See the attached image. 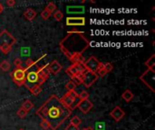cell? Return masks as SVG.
I'll list each match as a JSON object with an SVG mask.
<instances>
[{
    "mask_svg": "<svg viewBox=\"0 0 155 130\" xmlns=\"http://www.w3.org/2000/svg\"><path fill=\"white\" fill-rule=\"evenodd\" d=\"M43 120L47 121L52 130H57L73 113V110L63 105L56 95L50 96L35 111Z\"/></svg>",
    "mask_w": 155,
    "mask_h": 130,
    "instance_id": "cell-1",
    "label": "cell"
},
{
    "mask_svg": "<svg viewBox=\"0 0 155 130\" xmlns=\"http://www.w3.org/2000/svg\"><path fill=\"white\" fill-rule=\"evenodd\" d=\"M90 46V42L83 32L70 31L59 43L62 52L73 63H84L83 52Z\"/></svg>",
    "mask_w": 155,
    "mask_h": 130,
    "instance_id": "cell-2",
    "label": "cell"
},
{
    "mask_svg": "<svg viewBox=\"0 0 155 130\" xmlns=\"http://www.w3.org/2000/svg\"><path fill=\"white\" fill-rule=\"evenodd\" d=\"M26 71V81L24 85L28 89H31L35 86L38 85V82H39V76L37 73V62H35L34 65Z\"/></svg>",
    "mask_w": 155,
    "mask_h": 130,
    "instance_id": "cell-3",
    "label": "cell"
},
{
    "mask_svg": "<svg viewBox=\"0 0 155 130\" xmlns=\"http://www.w3.org/2000/svg\"><path fill=\"white\" fill-rule=\"evenodd\" d=\"M26 75V71L25 70L24 67L16 68L12 72H10V77L12 78L13 81L19 87L23 86L25 84Z\"/></svg>",
    "mask_w": 155,
    "mask_h": 130,
    "instance_id": "cell-4",
    "label": "cell"
},
{
    "mask_svg": "<svg viewBox=\"0 0 155 130\" xmlns=\"http://www.w3.org/2000/svg\"><path fill=\"white\" fill-rule=\"evenodd\" d=\"M140 80H141L145 85L148 87L152 92H154V83H155V72L147 70L145 71L141 76H140Z\"/></svg>",
    "mask_w": 155,
    "mask_h": 130,
    "instance_id": "cell-5",
    "label": "cell"
},
{
    "mask_svg": "<svg viewBox=\"0 0 155 130\" xmlns=\"http://www.w3.org/2000/svg\"><path fill=\"white\" fill-rule=\"evenodd\" d=\"M17 43V39L15 38L6 29H4L0 32V48L4 46H12Z\"/></svg>",
    "mask_w": 155,
    "mask_h": 130,
    "instance_id": "cell-6",
    "label": "cell"
},
{
    "mask_svg": "<svg viewBox=\"0 0 155 130\" xmlns=\"http://www.w3.org/2000/svg\"><path fill=\"white\" fill-rule=\"evenodd\" d=\"M84 66L85 68V70L88 72H91L93 73H96L99 69H101L102 67H103V63H102L101 62H99L98 59L94 56H91L88 60H86Z\"/></svg>",
    "mask_w": 155,
    "mask_h": 130,
    "instance_id": "cell-7",
    "label": "cell"
},
{
    "mask_svg": "<svg viewBox=\"0 0 155 130\" xmlns=\"http://www.w3.org/2000/svg\"><path fill=\"white\" fill-rule=\"evenodd\" d=\"M85 72L86 70L84 64H81V63H73L65 70L66 74L69 75L71 79L76 77V76H78L81 73H84Z\"/></svg>",
    "mask_w": 155,
    "mask_h": 130,
    "instance_id": "cell-8",
    "label": "cell"
},
{
    "mask_svg": "<svg viewBox=\"0 0 155 130\" xmlns=\"http://www.w3.org/2000/svg\"><path fill=\"white\" fill-rule=\"evenodd\" d=\"M98 79H99V77L96 73H93V72L86 71L84 73H83L82 80H81V82L84 84L85 88H90Z\"/></svg>",
    "mask_w": 155,
    "mask_h": 130,
    "instance_id": "cell-9",
    "label": "cell"
},
{
    "mask_svg": "<svg viewBox=\"0 0 155 130\" xmlns=\"http://www.w3.org/2000/svg\"><path fill=\"white\" fill-rule=\"evenodd\" d=\"M93 107V104L92 103V101H90L89 99H84V100H80L77 108L80 109L81 112H83L84 114H87L89 112Z\"/></svg>",
    "mask_w": 155,
    "mask_h": 130,
    "instance_id": "cell-10",
    "label": "cell"
},
{
    "mask_svg": "<svg viewBox=\"0 0 155 130\" xmlns=\"http://www.w3.org/2000/svg\"><path fill=\"white\" fill-rule=\"evenodd\" d=\"M85 25L84 17H67L66 25L69 26H83Z\"/></svg>",
    "mask_w": 155,
    "mask_h": 130,
    "instance_id": "cell-11",
    "label": "cell"
},
{
    "mask_svg": "<svg viewBox=\"0 0 155 130\" xmlns=\"http://www.w3.org/2000/svg\"><path fill=\"white\" fill-rule=\"evenodd\" d=\"M110 116L112 117L116 122H119L124 118L125 112L122 109V108H120L119 106H116L115 108L110 112Z\"/></svg>",
    "mask_w": 155,
    "mask_h": 130,
    "instance_id": "cell-12",
    "label": "cell"
},
{
    "mask_svg": "<svg viewBox=\"0 0 155 130\" xmlns=\"http://www.w3.org/2000/svg\"><path fill=\"white\" fill-rule=\"evenodd\" d=\"M63 69L62 65L59 63L57 61H53L48 64V71L50 72V74H54V75H57L59 72H61V70Z\"/></svg>",
    "mask_w": 155,
    "mask_h": 130,
    "instance_id": "cell-13",
    "label": "cell"
},
{
    "mask_svg": "<svg viewBox=\"0 0 155 130\" xmlns=\"http://www.w3.org/2000/svg\"><path fill=\"white\" fill-rule=\"evenodd\" d=\"M75 99H76V98H75ZM75 99H73L67 93H65V94L60 98V101L63 103L64 106L66 107V108H68V109H71L72 106H73V102H75ZM71 110H72V109H71Z\"/></svg>",
    "mask_w": 155,
    "mask_h": 130,
    "instance_id": "cell-14",
    "label": "cell"
},
{
    "mask_svg": "<svg viewBox=\"0 0 155 130\" xmlns=\"http://www.w3.org/2000/svg\"><path fill=\"white\" fill-rule=\"evenodd\" d=\"M36 12L32 9V8H27L25 13H24V17L28 20V21H33L36 17Z\"/></svg>",
    "mask_w": 155,
    "mask_h": 130,
    "instance_id": "cell-15",
    "label": "cell"
},
{
    "mask_svg": "<svg viewBox=\"0 0 155 130\" xmlns=\"http://www.w3.org/2000/svg\"><path fill=\"white\" fill-rule=\"evenodd\" d=\"M154 58H155V54H152L148 60L145 62V66L148 68V70H151V71H154V66H155V62H154Z\"/></svg>",
    "mask_w": 155,
    "mask_h": 130,
    "instance_id": "cell-16",
    "label": "cell"
},
{
    "mask_svg": "<svg viewBox=\"0 0 155 130\" xmlns=\"http://www.w3.org/2000/svg\"><path fill=\"white\" fill-rule=\"evenodd\" d=\"M134 93H132L130 89L124 90V91H123V93L122 94V99H124V100L126 101V102H130V101L131 100V99L134 98Z\"/></svg>",
    "mask_w": 155,
    "mask_h": 130,
    "instance_id": "cell-17",
    "label": "cell"
},
{
    "mask_svg": "<svg viewBox=\"0 0 155 130\" xmlns=\"http://www.w3.org/2000/svg\"><path fill=\"white\" fill-rule=\"evenodd\" d=\"M21 108H23L26 111L28 112V111H30L34 108V104L32 103V101H30L29 99H27V100H26V101L23 102Z\"/></svg>",
    "mask_w": 155,
    "mask_h": 130,
    "instance_id": "cell-18",
    "label": "cell"
},
{
    "mask_svg": "<svg viewBox=\"0 0 155 130\" xmlns=\"http://www.w3.org/2000/svg\"><path fill=\"white\" fill-rule=\"evenodd\" d=\"M10 67H11V65H10L9 62L6 60L3 61V62L0 63V70L3 72H8L10 70Z\"/></svg>",
    "mask_w": 155,
    "mask_h": 130,
    "instance_id": "cell-19",
    "label": "cell"
},
{
    "mask_svg": "<svg viewBox=\"0 0 155 130\" xmlns=\"http://www.w3.org/2000/svg\"><path fill=\"white\" fill-rule=\"evenodd\" d=\"M81 123H82V120L80 119L79 117L77 116H75V117H73L70 120V124H72L73 126H75V127H79L81 125Z\"/></svg>",
    "mask_w": 155,
    "mask_h": 130,
    "instance_id": "cell-20",
    "label": "cell"
},
{
    "mask_svg": "<svg viewBox=\"0 0 155 130\" xmlns=\"http://www.w3.org/2000/svg\"><path fill=\"white\" fill-rule=\"evenodd\" d=\"M29 90L31 91V93L34 96H38L42 92V88H41V86L36 85V86H35L34 88H32L31 89H29Z\"/></svg>",
    "mask_w": 155,
    "mask_h": 130,
    "instance_id": "cell-21",
    "label": "cell"
},
{
    "mask_svg": "<svg viewBox=\"0 0 155 130\" xmlns=\"http://www.w3.org/2000/svg\"><path fill=\"white\" fill-rule=\"evenodd\" d=\"M46 11H48L50 14L54 13V11H55V10H56V5H55V3H53V2H50V3H48V5H47V6H46Z\"/></svg>",
    "mask_w": 155,
    "mask_h": 130,
    "instance_id": "cell-22",
    "label": "cell"
},
{
    "mask_svg": "<svg viewBox=\"0 0 155 130\" xmlns=\"http://www.w3.org/2000/svg\"><path fill=\"white\" fill-rule=\"evenodd\" d=\"M76 85L75 83H73L72 80H69L67 83L65 84V89H67L68 91H72V90H75Z\"/></svg>",
    "mask_w": 155,
    "mask_h": 130,
    "instance_id": "cell-23",
    "label": "cell"
},
{
    "mask_svg": "<svg viewBox=\"0 0 155 130\" xmlns=\"http://www.w3.org/2000/svg\"><path fill=\"white\" fill-rule=\"evenodd\" d=\"M89 95L90 94L88 93L86 90H83L80 94H78V98L80 99V100H84V99H88Z\"/></svg>",
    "mask_w": 155,
    "mask_h": 130,
    "instance_id": "cell-24",
    "label": "cell"
},
{
    "mask_svg": "<svg viewBox=\"0 0 155 130\" xmlns=\"http://www.w3.org/2000/svg\"><path fill=\"white\" fill-rule=\"evenodd\" d=\"M67 12H69V13H75V12L82 13V12H84V8L81 6H76V8H73V7L70 6L69 8H67Z\"/></svg>",
    "mask_w": 155,
    "mask_h": 130,
    "instance_id": "cell-25",
    "label": "cell"
},
{
    "mask_svg": "<svg viewBox=\"0 0 155 130\" xmlns=\"http://www.w3.org/2000/svg\"><path fill=\"white\" fill-rule=\"evenodd\" d=\"M63 17H64V14L60 10H57L54 13V18L56 21H61L63 19Z\"/></svg>",
    "mask_w": 155,
    "mask_h": 130,
    "instance_id": "cell-26",
    "label": "cell"
},
{
    "mask_svg": "<svg viewBox=\"0 0 155 130\" xmlns=\"http://www.w3.org/2000/svg\"><path fill=\"white\" fill-rule=\"evenodd\" d=\"M27 111H26L23 108H20L18 110H17V116L20 118H25L26 116H27Z\"/></svg>",
    "mask_w": 155,
    "mask_h": 130,
    "instance_id": "cell-27",
    "label": "cell"
},
{
    "mask_svg": "<svg viewBox=\"0 0 155 130\" xmlns=\"http://www.w3.org/2000/svg\"><path fill=\"white\" fill-rule=\"evenodd\" d=\"M103 69H104L105 72L108 73V72H110L113 71V64L111 63H106L105 64H103Z\"/></svg>",
    "mask_w": 155,
    "mask_h": 130,
    "instance_id": "cell-28",
    "label": "cell"
},
{
    "mask_svg": "<svg viewBox=\"0 0 155 130\" xmlns=\"http://www.w3.org/2000/svg\"><path fill=\"white\" fill-rule=\"evenodd\" d=\"M51 14H50V13H49L48 11H46V9L43 10V11L41 12V17H42L43 19H45V20L49 19V17H51Z\"/></svg>",
    "mask_w": 155,
    "mask_h": 130,
    "instance_id": "cell-29",
    "label": "cell"
},
{
    "mask_svg": "<svg viewBox=\"0 0 155 130\" xmlns=\"http://www.w3.org/2000/svg\"><path fill=\"white\" fill-rule=\"evenodd\" d=\"M40 126H41V127H42L44 130H47V129L50 128V125H49L48 122L46 121V120H43V119H42L41 123H40Z\"/></svg>",
    "mask_w": 155,
    "mask_h": 130,
    "instance_id": "cell-30",
    "label": "cell"
},
{
    "mask_svg": "<svg viewBox=\"0 0 155 130\" xmlns=\"http://www.w3.org/2000/svg\"><path fill=\"white\" fill-rule=\"evenodd\" d=\"M96 74L98 75V77H104V76L107 74V72H105L104 69H103V67H102L101 69H99V70L97 71Z\"/></svg>",
    "mask_w": 155,
    "mask_h": 130,
    "instance_id": "cell-31",
    "label": "cell"
},
{
    "mask_svg": "<svg viewBox=\"0 0 155 130\" xmlns=\"http://www.w3.org/2000/svg\"><path fill=\"white\" fill-rule=\"evenodd\" d=\"M34 63H35V62L32 60V59H27L26 61V70H27V69H29L30 67H32L33 65H34Z\"/></svg>",
    "mask_w": 155,
    "mask_h": 130,
    "instance_id": "cell-32",
    "label": "cell"
},
{
    "mask_svg": "<svg viewBox=\"0 0 155 130\" xmlns=\"http://www.w3.org/2000/svg\"><path fill=\"white\" fill-rule=\"evenodd\" d=\"M14 65L16 66V68L22 67V60L20 58H16L14 61Z\"/></svg>",
    "mask_w": 155,
    "mask_h": 130,
    "instance_id": "cell-33",
    "label": "cell"
},
{
    "mask_svg": "<svg viewBox=\"0 0 155 130\" xmlns=\"http://www.w3.org/2000/svg\"><path fill=\"white\" fill-rule=\"evenodd\" d=\"M67 94L73 98V99H75V98H78V93L76 92L75 90H72V91H68L67 92Z\"/></svg>",
    "mask_w": 155,
    "mask_h": 130,
    "instance_id": "cell-34",
    "label": "cell"
},
{
    "mask_svg": "<svg viewBox=\"0 0 155 130\" xmlns=\"http://www.w3.org/2000/svg\"><path fill=\"white\" fill-rule=\"evenodd\" d=\"M65 130H80L79 127L73 126L72 124H68V126L65 127Z\"/></svg>",
    "mask_w": 155,
    "mask_h": 130,
    "instance_id": "cell-35",
    "label": "cell"
},
{
    "mask_svg": "<svg viewBox=\"0 0 155 130\" xmlns=\"http://www.w3.org/2000/svg\"><path fill=\"white\" fill-rule=\"evenodd\" d=\"M6 4L8 7H13L15 5H16V1H15V0H7V1L6 2Z\"/></svg>",
    "mask_w": 155,
    "mask_h": 130,
    "instance_id": "cell-36",
    "label": "cell"
},
{
    "mask_svg": "<svg viewBox=\"0 0 155 130\" xmlns=\"http://www.w3.org/2000/svg\"><path fill=\"white\" fill-rule=\"evenodd\" d=\"M4 11V6L1 5V4H0V14H2V12Z\"/></svg>",
    "mask_w": 155,
    "mask_h": 130,
    "instance_id": "cell-37",
    "label": "cell"
},
{
    "mask_svg": "<svg viewBox=\"0 0 155 130\" xmlns=\"http://www.w3.org/2000/svg\"><path fill=\"white\" fill-rule=\"evenodd\" d=\"M81 130H93V129L92 127H84V128L81 129Z\"/></svg>",
    "mask_w": 155,
    "mask_h": 130,
    "instance_id": "cell-38",
    "label": "cell"
},
{
    "mask_svg": "<svg viewBox=\"0 0 155 130\" xmlns=\"http://www.w3.org/2000/svg\"><path fill=\"white\" fill-rule=\"evenodd\" d=\"M19 130H25V129H24V128H20Z\"/></svg>",
    "mask_w": 155,
    "mask_h": 130,
    "instance_id": "cell-39",
    "label": "cell"
}]
</instances>
